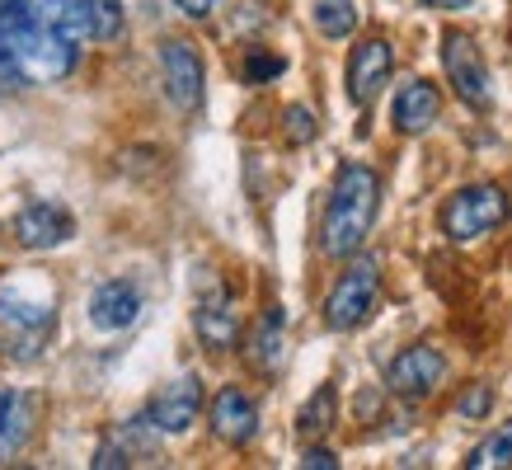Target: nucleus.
<instances>
[{
  "mask_svg": "<svg viewBox=\"0 0 512 470\" xmlns=\"http://www.w3.org/2000/svg\"><path fill=\"white\" fill-rule=\"evenodd\" d=\"M376 212H381V174L372 165H362V160L339 165L325 217H320V250L329 259H353L372 235Z\"/></svg>",
  "mask_w": 512,
  "mask_h": 470,
  "instance_id": "obj_1",
  "label": "nucleus"
},
{
  "mask_svg": "<svg viewBox=\"0 0 512 470\" xmlns=\"http://www.w3.org/2000/svg\"><path fill=\"white\" fill-rule=\"evenodd\" d=\"M57 329V301L47 287L24 278L0 282V358L38 362Z\"/></svg>",
  "mask_w": 512,
  "mask_h": 470,
  "instance_id": "obj_2",
  "label": "nucleus"
},
{
  "mask_svg": "<svg viewBox=\"0 0 512 470\" xmlns=\"http://www.w3.org/2000/svg\"><path fill=\"white\" fill-rule=\"evenodd\" d=\"M508 212H512V203L498 184H466L442 203V217L437 221H442V235H447L451 245H470V240H484L489 231H498L508 221Z\"/></svg>",
  "mask_w": 512,
  "mask_h": 470,
  "instance_id": "obj_3",
  "label": "nucleus"
},
{
  "mask_svg": "<svg viewBox=\"0 0 512 470\" xmlns=\"http://www.w3.org/2000/svg\"><path fill=\"white\" fill-rule=\"evenodd\" d=\"M376 301H381V259H372V254H357L353 264L339 273V282L329 287L325 325L334 329V334L362 329L367 320H372Z\"/></svg>",
  "mask_w": 512,
  "mask_h": 470,
  "instance_id": "obj_4",
  "label": "nucleus"
},
{
  "mask_svg": "<svg viewBox=\"0 0 512 470\" xmlns=\"http://www.w3.org/2000/svg\"><path fill=\"white\" fill-rule=\"evenodd\" d=\"M442 66H447V80L456 99L466 104V109L484 113L494 104V85H489V66H484V52L480 43L461 29H447L442 33Z\"/></svg>",
  "mask_w": 512,
  "mask_h": 470,
  "instance_id": "obj_5",
  "label": "nucleus"
},
{
  "mask_svg": "<svg viewBox=\"0 0 512 470\" xmlns=\"http://www.w3.org/2000/svg\"><path fill=\"white\" fill-rule=\"evenodd\" d=\"M160 80H165V94H170V104L179 113H198L202 109V57L198 47L188 43V38H165L160 43Z\"/></svg>",
  "mask_w": 512,
  "mask_h": 470,
  "instance_id": "obj_6",
  "label": "nucleus"
},
{
  "mask_svg": "<svg viewBox=\"0 0 512 470\" xmlns=\"http://www.w3.org/2000/svg\"><path fill=\"white\" fill-rule=\"evenodd\" d=\"M442 376H447V358H442L433 344H409L400 358L386 367V391L419 405V400H428V395L442 386Z\"/></svg>",
  "mask_w": 512,
  "mask_h": 470,
  "instance_id": "obj_7",
  "label": "nucleus"
},
{
  "mask_svg": "<svg viewBox=\"0 0 512 470\" xmlns=\"http://www.w3.org/2000/svg\"><path fill=\"white\" fill-rule=\"evenodd\" d=\"M390 76H395V47L386 38H362L348 57V99L357 109H367L390 85Z\"/></svg>",
  "mask_w": 512,
  "mask_h": 470,
  "instance_id": "obj_8",
  "label": "nucleus"
},
{
  "mask_svg": "<svg viewBox=\"0 0 512 470\" xmlns=\"http://www.w3.org/2000/svg\"><path fill=\"white\" fill-rule=\"evenodd\" d=\"M76 235V217L66 212L57 198H38V203L19 207L15 217V240L24 250H57Z\"/></svg>",
  "mask_w": 512,
  "mask_h": 470,
  "instance_id": "obj_9",
  "label": "nucleus"
},
{
  "mask_svg": "<svg viewBox=\"0 0 512 470\" xmlns=\"http://www.w3.org/2000/svg\"><path fill=\"white\" fill-rule=\"evenodd\" d=\"M198 414H202V381H198V372H179L170 386L151 400V419H156L160 433H188Z\"/></svg>",
  "mask_w": 512,
  "mask_h": 470,
  "instance_id": "obj_10",
  "label": "nucleus"
},
{
  "mask_svg": "<svg viewBox=\"0 0 512 470\" xmlns=\"http://www.w3.org/2000/svg\"><path fill=\"white\" fill-rule=\"evenodd\" d=\"M212 433H217L221 442H231V447H245V442H254V433H259V405L249 400L240 386H221L217 395H212Z\"/></svg>",
  "mask_w": 512,
  "mask_h": 470,
  "instance_id": "obj_11",
  "label": "nucleus"
},
{
  "mask_svg": "<svg viewBox=\"0 0 512 470\" xmlns=\"http://www.w3.org/2000/svg\"><path fill=\"white\" fill-rule=\"evenodd\" d=\"M193 329H198L202 348H212V353H226V348L240 344V311H235V301L212 287L207 297H198L193 306Z\"/></svg>",
  "mask_w": 512,
  "mask_h": 470,
  "instance_id": "obj_12",
  "label": "nucleus"
},
{
  "mask_svg": "<svg viewBox=\"0 0 512 470\" xmlns=\"http://www.w3.org/2000/svg\"><path fill=\"white\" fill-rule=\"evenodd\" d=\"M137 315H141L137 282L109 278V282H99V287H94V297H90L94 329H109V334H118V329H132V325H137Z\"/></svg>",
  "mask_w": 512,
  "mask_h": 470,
  "instance_id": "obj_13",
  "label": "nucleus"
},
{
  "mask_svg": "<svg viewBox=\"0 0 512 470\" xmlns=\"http://www.w3.org/2000/svg\"><path fill=\"white\" fill-rule=\"evenodd\" d=\"M437 113H442V94H437L433 80H404L400 94H395V109H390V118H395V132H404V137H419V132H428V127L437 123Z\"/></svg>",
  "mask_w": 512,
  "mask_h": 470,
  "instance_id": "obj_14",
  "label": "nucleus"
},
{
  "mask_svg": "<svg viewBox=\"0 0 512 470\" xmlns=\"http://www.w3.org/2000/svg\"><path fill=\"white\" fill-rule=\"evenodd\" d=\"M249 367L254 372H278L282 358H287V315H282V306H268L264 315H259V325L249 329Z\"/></svg>",
  "mask_w": 512,
  "mask_h": 470,
  "instance_id": "obj_15",
  "label": "nucleus"
},
{
  "mask_svg": "<svg viewBox=\"0 0 512 470\" xmlns=\"http://www.w3.org/2000/svg\"><path fill=\"white\" fill-rule=\"evenodd\" d=\"M334 423H339V391L325 381V386H315V395L306 405L296 409V433H301V442H315L325 438Z\"/></svg>",
  "mask_w": 512,
  "mask_h": 470,
  "instance_id": "obj_16",
  "label": "nucleus"
},
{
  "mask_svg": "<svg viewBox=\"0 0 512 470\" xmlns=\"http://www.w3.org/2000/svg\"><path fill=\"white\" fill-rule=\"evenodd\" d=\"M311 19H315V29L325 33V38L343 43V38H353V33H357V19H362V15H357L353 0H315Z\"/></svg>",
  "mask_w": 512,
  "mask_h": 470,
  "instance_id": "obj_17",
  "label": "nucleus"
},
{
  "mask_svg": "<svg viewBox=\"0 0 512 470\" xmlns=\"http://www.w3.org/2000/svg\"><path fill=\"white\" fill-rule=\"evenodd\" d=\"M466 466L470 470H503V466H512V419L503 423V428H494V433H489V438L466 456Z\"/></svg>",
  "mask_w": 512,
  "mask_h": 470,
  "instance_id": "obj_18",
  "label": "nucleus"
},
{
  "mask_svg": "<svg viewBox=\"0 0 512 470\" xmlns=\"http://www.w3.org/2000/svg\"><path fill=\"white\" fill-rule=\"evenodd\" d=\"M123 0H90V38L94 43H113L123 38Z\"/></svg>",
  "mask_w": 512,
  "mask_h": 470,
  "instance_id": "obj_19",
  "label": "nucleus"
},
{
  "mask_svg": "<svg viewBox=\"0 0 512 470\" xmlns=\"http://www.w3.org/2000/svg\"><path fill=\"white\" fill-rule=\"evenodd\" d=\"M287 71V57L278 52H264V47H249L245 52V80L249 85H268V80H278Z\"/></svg>",
  "mask_w": 512,
  "mask_h": 470,
  "instance_id": "obj_20",
  "label": "nucleus"
},
{
  "mask_svg": "<svg viewBox=\"0 0 512 470\" xmlns=\"http://www.w3.org/2000/svg\"><path fill=\"white\" fill-rule=\"evenodd\" d=\"M282 132H287L292 146H311V141L320 137V123H315V113L306 109V104H287V113H282Z\"/></svg>",
  "mask_w": 512,
  "mask_h": 470,
  "instance_id": "obj_21",
  "label": "nucleus"
},
{
  "mask_svg": "<svg viewBox=\"0 0 512 470\" xmlns=\"http://www.w3.org/2000/svg\"><path fill=\"white\" fill-rule=\"evenodd\" d=\"M489 409H494V386H484V381L466 386V395L456 400V414H461V419H489Z\"/></svg>",
  "mask_w": 512,
  "mask_h": 470,
  "instance_id": "obj_22",
  "label": "nucleus"
},
{
  "mask_svg": "<svg viewBox=\"0 0 512 470\" xmlns=\"http://www.w3.org/2000/svg\"><path fill=\"white\" fill-rule=\"evenodd\" d=\"M90 466H94V470H127V466H132V452H127L118 438H104L99 447H94Z\"/></svg>",
  "mask_w": 512,
  "mask_h": 470,
  "instance_id": "obj_23",
  "label": "nucleus"
},
{
  "mask_svg": "<svg viewBox=\"0 0 512 470\" xmlns=\"http://www.w3.org/2000/svg\"><path fill=\"white\" fill-rule=\"evenodd\" d=\"M301 466L306 470H339V456L329 452V447H306V452H301Z\"/></svg>",
  "mask_w": 512,
  "mask_h": 470,
  "instance_id": "obj_24",
  "label": "nucleus"
},
{
  "mask_svg": "<svg viewBox=\"0 0 512 470\" xmlns=\"http://www.w3.org/2000/svg\"><path fill=\"white\" fill-rule=\"evenodd\" d=\"M174 5H179L188 19H207L212 10H217V0H174Z\"/></svg>",
  "mask_w": 512,
  "mask_h": 470,
  "instance_id": "obj_25",
  "label": "nucleus"
},
{
  "mask_svg": "<svg viewBox=\"0 0 512 470\" xmlns=\"http://www.w3.org/2000/svg\"><path fill=\"white\" fill-rule=\"evenodd\" d=\"M423 5H428V10H466L470 0H423Z\"/></svg>",
  "mask_w": 512,
  "mask_h": 470,
  "instance_id": "obj_26",
  "label": "nucleus"
}]
</instances>
